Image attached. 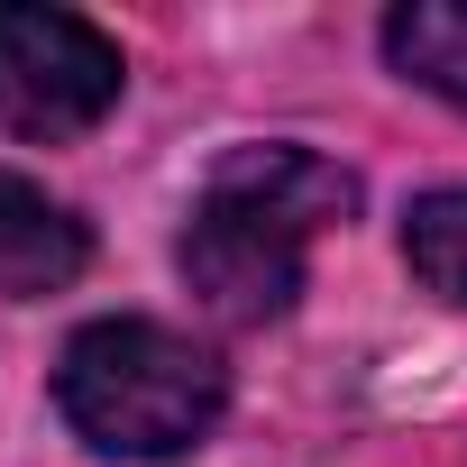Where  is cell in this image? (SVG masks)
<instances>
[{
  "mask_svg": "<svg viewBox=\"0 0 467 467\" xmlns=\"http://www.w3.org/2000/svg\"><path fill=\"white\" fill-rule=\"evenodd\" d=\"M358 211V174L312 147H229L183 220V285L220 321H275L303 294L312 239Z\"/></svg>",
  "mask_w": 467,
  "mask_h": 467,
  "instance_id": "cell-1",
  "label": "cell"
},
{
  "mask_svg": "<svg viewBox=\"0 0 467 467\" xmlns=\"http://www.w3.org/2000/svg\"><path fill=\"white\" fill-rule=\"evenodd\" d=\"M56 403L101 458H183L220 431L229 376L165 321H92L65 339Z\"/></svg>",
  "mask_w": 467,
  "mask_h": 467,
  "instance_id": "cell-2",
  "label": "cell"
},
{
  "mask_svg": "<svg viewBox=\"0 0 467 467\" xmlns=\"http://www.w3.org/2000/svg\"><path fill=\"white\" fill-rule=\"evenodd\" d=\"M129 65L74 10H0V129L10 138H83L110 119Z\"/></svg>",
  "mask_w": 467,
  "mask_h": 467,
  "instance_id": "cell-3",
  "label": "cell"
},
{
  "mask_svg": "<svg viewBox=\"0 0 467 467\" xmlns=\"http://www.w3.org/2000/svg\"><path fill=\"white\" fill-rule=\"evenodd\" d=\"M83 266H92V229L56 192H37L28 174L0 165V294L37 303V294H65Z\"/></svg>",
  "mask_w": 467,
  "mask_h": 467,
  "instance_id": "cell-4",
  "label": "cell"
},
{
  "mask_svg": "<svg viewBox=\"0 0 467 467\" xmlns=\"http://www.w3.org/2000/svg\"><path fill=\"white\" fill-rule=\"evenodd\" d=\"M385 56H394V74H412L421 92L467 110V0H403L385 19Z\"/></svg>",
  "mask_w": 467,
  "mask_h": 467,
  "instance_id": "cell-5",
  "label": "cell"
},
{
  "mask_svg": "<svg viewBox=\"0 0 467 467\" xmlns=\"http://www.w3.org/2000/svg\"><path fill=\"white\" fill-rule=\"evenodd\" d=\"M403 266H412L440 303H467V183L421 192V202L403 211Z\"/></svg>",
  "mask_w": 467,
  "mask_h": 467,
  "instance_id": "cell-6",
  "label": "cell"
}]
</instances>
